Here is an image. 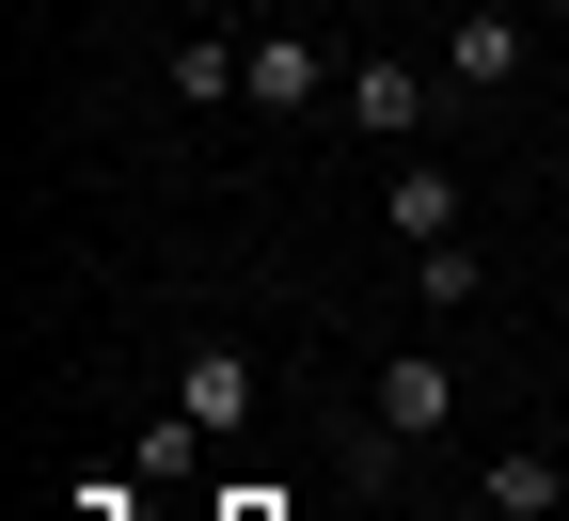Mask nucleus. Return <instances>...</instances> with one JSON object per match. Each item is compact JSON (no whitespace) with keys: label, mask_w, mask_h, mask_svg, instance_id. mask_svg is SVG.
Listing matches in <instances>:
<instances>
[{"label":"nucleus","mask_w":569,"mask_h":521,"mask_svg":"<svg viewBox=\"0 0 569 521\" xmlns=\"http://www.w3.org/2000/svg\"><path fill=\"white\" fill-rule=\"evenodd\" d=\"M443 427H459V363L443 348H396L380 363V442H443Z\"/></svg>","instance_id":"obj_1"},{"label":"nucleus","mask_w":569,"mask_h":521,"mask_svg":"<svg viewBox=\"0 0 569 521\" xmlns=\"http://www.w3.org/2000/svg\"><path fill=\"white\" fill-rule=\"evenodd\" d=\"M443 80H459V96H507V80H522V0H459Z\"/></svg>","instance_id":"obj_2"},{"label":"nucleus","mask_w":569,"mask_h":521,"mask_svg":"<svg viewBox=\"0 0 569 521\" xmlns=\"http://www.w3.org/2000/svg\"><path fill=\"white\" fill-rule=\"evenodd\" d=\"M253 395H269V380H253V348H190V363H174V411H190L206 442L253 427Z\"/></svg>","instance_id":"obj_3"},{"label":"nucleus","mask_w":569,"mask_h":521,"mask_svg":"<svg viewBox=\"0 0 569 521\" xmlns=\"http://www.w3.org/2000/svg\"><path fill=\"white\" fill-rule=\"evenodd\" d=\"M380 221H396L411 253H427V238H459V174H443V159H396V190H380Z\"/></svg>","instance_id":"obj_4"},{"label":"nucleus","mask_w":569,"mask_h":521,"mask_svg":"<svg viewBox=\"0 0 569 521\" xmlns=\"http://www.w3.org/2000/svg\"><path fill=\"white\" fill-rule=\"evenodd\" d=\"M317 96H332V63H317L301 32H269V48H253V111H284V127H301Z\"/></svg>","instance_id":"obj_5"},{"label":"nucleus","mask_w":569,"mask_h":521,"mask_svg":"<svg viewBox=\"0 0 569 521\" xmlns=\"http://www.w3.org/2000/svg\"><path fill=\"white\" fill-rule=\"evenodd\" d=\"M174 96H190V111H222V96H253V48H222V32H190V48H174Z\"/></svg>","instance_id":"obj_6"},{"label":"nucleus","mask_w":569,"mask_h":521,"mask_svg":"<svg viewBox=\"0 0 569 521\" xmlns=\"http://www.w3.org/2000/svg\"><path fill=\"white\" fill-rule=\"evenodd\" d=\"M348 127H411V63H348Z\"/></svg>","instance_id":"obj_7"},{"label":"nucleus","mask_w":569,"mask_h":521,"mask_svg":"<svg viewBox=\"0 0 569 521\" xmlns=\"http://www.w3.org/2000/svg\"><path fill=\"white\" fill-rule=\"evenodd\" d=\"M490 521H553V474L538 459H490Z\"/></svg>","instance_id":"obj_8"},{"label":"nucleus","mask_w":569,"mask_h":521,"mask_svg":"<svg viewBox=\"0 0 569 521\" xmlns=\"http://www.w3.org/2000/svg\"><path fill=\"white\" fill-rule=\"evenodd\" d=\"M222 521H284V505H253V490H238V505H222Z\"/></svg>","instance_id":"obj_9"},{"label":"nucleus","mask_w":569,"mask_h":521,"mask_svg":"<svg viewBox=\"0 0 569 521\" xmlns=\"http://www.w3.org/2000/svg\"><path fill=\"white\" fill-rule=\"evenodd\" d=\"M538 17H569V0H538Z\"/></svg>","instance_id":"obj_10"}]
</instances>
